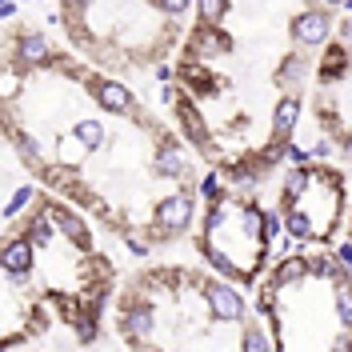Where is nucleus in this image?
I'll return each mask as SVG.
<instances>
[{
  "label": "nucleus",
  "mask_w": 352,
  "mask_h": 352,
  "mask_svg": "<svg viewBox=\"0 0 352 352\" xmlns=\"http://www.w3.org/2000/svg\"><path fill=\"white\" fill-rule=\"evenodd\" d=\"M4 148L136 256L192 241L208 164L140 88L52 44L4 56Z\"/></svg>",
  "instance_id": "f257e3e1"
},
{
  "label": "nucleus",
  "mask_w": 352,
  "mask_h": 352,
  "mask_svg": "<svg viewBox=\"0 0 352 352\" xmlns=\"http://www.w3.org/2000/svg\"><path fill=\"white\" fill-rule=\"evenodd\" d=\"M352 0H197L160 104L220 180L285 168L316 60Z\"/></svg>",
  "instance_id": "f03ea898"
},
{
  "label": "nucleus",
  "mask_w": 352,
  "mask_h": 352,
  "mask_svg": "<svg viewBox=\"0 0 352 352\" xmlns=\"http://www.w3.org/2000/svg\"><path fill=\"white\" fill-rule=\"evenodd\" d=\"M4 232H0V344H41L68 332L76 349L100 340L116 300L120 268L96 236V220L48 192L4 148Z\"/></svg>",
  "instance_id": "7ed1b4c3"
},
{
  "label": "nucleus",
  "mask_w": 352,
  "mask_h": 352,
  "mask_svg": "<svg viewBox=\"0 0 352 352\" xmlns=\"http://www.w3.org/2000/svg\"><path fill=\"white\" fill-rule=\"evenodd\" d=\"M112 332L129 352H276L244 288L208 264L156 261L129 272L112 300Z\"/></svg>",
  "instance_id": "20e7f679"
},
{
  "label": "nucleus",
  "mask_w": 352,
  "mask_h": 352,
  "mask_svg": "<svg viewBox=\"0 0 352 352\" xmlns=\"http://www.w3.org/2000/svg\"><path fill=\"white\" fill-rule=\"evenodd\" d=\"M192 16L197 0H56L48 21L80 60L140 85L176 60Z\"/></svg>",
  "instance_id": "39448f33"
},
{
  "label": "nucleus",
  "mask_w": 352,
  "mask_h": 352,
  "mask_svg": "<svg viewBox=\"0 0 352 352\" xmlns=\"http://www.w3.org/2000/svg\"><path fill=\"white\" fill-rule=\"evenodd\" d=\"M276 352H352V268L329 248H292L256 285Z\"/></svg>",
  "instance_id": "423d86ee"
},
{
  "label": "nucleus",
  "mask_w": 352,
  "mask_h": 352,
  "mask_svg": "<svg viewBox=\"0 0 352 352\" xmlns=\"http://www.w3.org/2000/svg\"><path fill=\"white\" fill-rule=\"evenodd\" d=\"M285 224L276 217L272 173L261 180H220L217 173L204 176L200 220L192 228V248L212 272L236 280L241 288H256L261 276L276 264V256L292 252L280 244Z\"/></svg>",
  "instance_id": "0eeeda50"
},
{
  "label": "nucleus",
  "mask_w": 352,
  "mask_h": 352,
  "mask_svg": "<svg viewBox=\"0 0 352 352\" xmlns=\"http://www.w3.org/2000/svg\"><path fill=\"white\" fill-rule=\"evenodd\" d=\"M276 217L292 248H329L340 228H349V176L340 164L300 160L272 173Z\"/></svg>",
  "instance_id": "6e6552de"
},
{
  "label": "nucleus",
  "mask_w": 352,
  "mask_h": 352,
  "mask_svg": "<svg viewBox=\"0 0 352 352\" xmlns=\"http://www.w3.org/2000/svg\"><path fill=\"white\" fill-rule=\"evenodd\" d=\"M305 120L312 132L308 160L336 153L352 164V12L340 21L336 36L316 60Z\"/></svg>",
  "instance_id": "1a4fd4ad"
},
{
  "label": "nucleus",
  "mask_w": 352,
  "mask_h": 352,
  "mask_svg": "<svg viewBox=\"0 0 352 352\" xmlns=\"http://www.w3.org/2000/svg\"><path fill=\"white\" fill-rule=\"evenodd\" d=\"M4 352H52V349H36V344H16V349H4Z\"/></svg>",
  "instance_id": "9d476101"
},
{
  "label": "nucleus",
  "mask_w": 352,
  "mask_h": 352,
  "mask_svg": "<svg viewBox=\"0 0 352 352\" xmlns=\"http://www.w3.org/2000/svg\"><path fill=\"white\" fill-rule=\"evenodd\" d=\"M349 244H352V200H349Z\"/></svg>",
  "instance_id": "9b49d317"
}]
</instances>
